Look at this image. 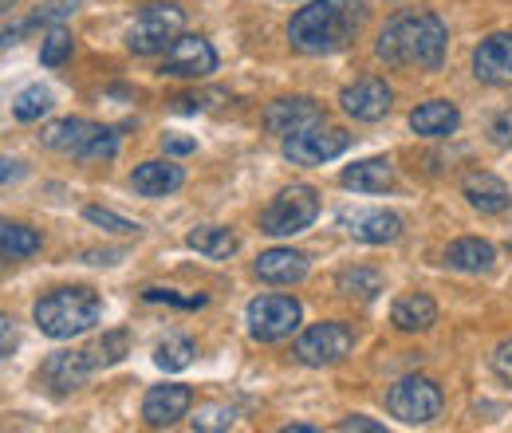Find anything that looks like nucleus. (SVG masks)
<instances>
[{"mask_svg": "<svg viewBox=\"0 0 512 433\" xmlns=\"http://www.w3.org/2000/svg\"><path fill=\"white\" fill-rule=\"evenodd\" d=\"M493 371H497L501 382H509L512 386V339H505V343L493 351Z\"/></svg>", "mask_w": 512, "mask_h": 433, "instance_id": "nucleus-36", "label": "nucleus"}, {"mask_svg": "<svg viewBox=\"0 0 512 433\" xmlns=\"http://www.w3.org/2000/svg\"><path fill=\"white\" fill-rule=\"evenodd\" d=\"M99 315H103L99 292H91V288H83V284H75V288H56V292H48L44 300H36V308H32L36 327H40L48 339H75V335L91 331V327L99 323Z\"/></svg>", "mask_w": 512, "mask_h": 433, "instance_id": "nucleus-3", "label": "nucleus"}, {"mask_svg": "<svg viewBox=\"0 0 512 433\" xmlns=\"http://www.w3.org/2000/svg\"><path fill=\"white\" fill-rule=\"evenodd\" d=\"M316 217H320V197H316V189L288 186V189H280V193L268 201V209L260 213V233H268V237H296V233H304Z\"/></svg>", "mask_w": 512, "mask_h": 433, "instance_id": "nucleus-5", "label": "nucleus"}, {"mask_svg": "<svg viewBox=\"0 0 512 433\" xmlns=\"http://www.w3.org/2000/svg\"><path fill=\"white\" fill-rule=\"evenodd\" d=\"M497 260V252L489 241H477V237H461L446 248V264L457 272H489Z\"/></svg>", "mask_w": 512, "mask_h": 433, "instance_id": "nucleus-23", "label": "nucleus"}, {"mask_svg": "<svg viewBox=\"0 0 512 433\" xmlns=\"http://www.w3.org/2000/svg\"><path fill=\"white\" fill-rule=\"evenodd\" d=\"M323 123V111L316 99H308V95H288V99H276V103H268V111H264V130L268 134H276V138H292V134H300V130H308V126Z\"/></svg>", "mask_w": 512, "mask_h": 433, "instance_id": "nucleus-12", "label": "nucleus"}, {"mask_svg": "<svg viewBox=\"0 0 512 433\" xmlns=\"http://www.w3.org/2000/svg\"><path fill=\"white\" fill-rule=\"evenodd\" d=\"M40 233L20 225V221H0V260H24L32 252H40Z\"/></svg>", "mask_w": 512, "mask_h": 433, "instance_id": "nucleus-25", "label": "nucleus"}, {"mask_svg": "<svg viewBox=\"0 0 512 433\" xmlns=\"http://www.w3.org/2000/svg\"><path fill=\"white\" fill-rule=\"evenodd\" d=\"M83 217H87L91 225L107 229V233H119V237L142 233V225H138V221H127V217H119V213H111V209H103V205H87V209H83Z\"/></svg>", "mask_w": 512, "mask_h": 433, "instance_id": "nucleus-33", "label": "nucleus"}, {"mask_svg": "<svg viewBox=\"0 0 512 433\" xmlns=\"http://www.w3.org/2000/svg\"><path fill=\"white\" fill-rule=\"evenodd\" d=\"M142 300H150V304H174V308H205V296H178L174 288H146Z\"/></svg>", "mask_w": 512, "mask_h": 433, "instance_id": "nucleus-35", "label": "nucleus"}, {"mask_svg": "<svg viewBox=\"0 0 512 433\" xmlns=\"http://www.w3.org/2000/svg\"><path fill=\"white\" fill-rule=\"evenodd\" d=\"M489 138H493L497 146H512V111H505V115H497V119H493Z\"/></svg>", "mask_w": 512, "mask_h": 433, "instance_id": "nucleus-38", "label": "nucleus"}, {"mask_svg": "<svg viewBox=\"0 0 512 433\" xmlns=\"http://www.w3.org/2000/svg\"><path fill=\"white\" fill-rule=\"evenodd\" d=\"M12 4H16V0H0V12H12Z\"/></svg>", "mask_w": 512, "mask_h": 433, "instance_id": "nucleus-44", "label": "nucleus"}, {"mask_svg": "<svg viewBox=\"0 0 512 433\" xmlns=\"http://www.w3.org/2000/svg\"><path fill=\"white\" fill-rule=\"evenodd\" d=\"M256 276L264 284H276V288H292L308 276V256L296 252V248H268L256 256Z\"/></svg>", "mask_w": 512, "mask_h": 433, "instance_id": "nucleus-16", "label": "nucleus"}, {"mask_svg": "<svg viewBox=\"0 0 512 433\" xmlns=\"http://www.w3.org/2000/svg\"><path fill=\"white\" fill-rule=\"evenodd\" d=\"M390 315H394V327H398V331H426V327L438 323V304H434L430 296L414 292V296H402Z\"/></svg>", "mask_w": 512, "mask_h": 433, "instance_id": "nucleus-24", "label": "nucleus"}, {"mask_svg": "<svg viewBox=\"0 0 512 433\" xmlns=\"http://www.w3.org/2000/svg\"><path fill=\"white\" fill-rule=\"evenodd\" d=\"M190 426H193L197 433L233 430V426H237V410H233V406H221V402H209V406H201V410L193 414Z\"/></svg>", "mask_w": 512, "mask_h": 433, "instance_id": "nucleus-31", "label": "nucleus"}, {"mask_svg": "<svg viewBox=\"0 0 512 433\" xmlns=\"http://www.w3.org/2000/svg\"><path fill=\"white\" fill-rule=\"evenodd\" d=\"M95 371H99V367H95V359H91L87 347H83V351H60V355H52V359L40 367V386H48V394L64 398L71 390H79Z\"/></svg>", "mask_w": 512, "mask_h": 433, "instance_id": "nucleus-11", "label": "nucleus"}, {"mask_svg": "<svg viewBox=\"0 0 512 433\" xmlns=\"http://www.w3.org/2000/svg\"><path fill=\"white\" fill-rule=\"evenodd\" d=\"M347 233L363 245H390L402 237V217L398 213H386V209H359V213H347L343 217Z\"/></svg>", "mask_w": 512, "mask_h": 433, "instance_id": "nucleus-17", "label": "nucleus"}, {"mask_svg": "<svg viewBox=\"0 0 512 433\" xmlns=\"http://www.w3.org/2000/svg\"><path fill=\"white\" fill-rule=\"evenodd\" d=\"M457 123H461V111L449 99H430V103L414 107V115H410L414 134H422V138H449Z\"/></svg>", "mask_w": 512, "mask_h": 433, "instance_id": "nucleus-21", "label": "nucleus"}, {"mask_svg": "<svg viewBox=\"0 0 512 433\" xmlns=\"http://www.w3.org/2000/svg\"><path fill=\"white\" fill-rule=\"evenodd\" d=\"M300 319H304L300 300L280 296V292H272V296H256L253 304L245 308L249 335L260 339V343H280V339H288V335L300 327Z\"/></svg>", "mask_w": 512, "mask_h": 433, "instance_id": "nucleus-7", "label": "nucleus"}, {"mask_svg": "<svg viewBox=\"0 0 512 433\" xmlns=\"http://www.w3.org/2000/svg\"><path fill=\"white\" fill-rule=\"evenodd\" d=\"M193 406V390L190 386H178V382H166V386H150L146 398H142V418L146 426L162 430V426H174L190 414Z\"/></svg>", "mask_w": 512, "mask_h": 433, "instance_id": "nucleus-13", "label": "nucleus"}, {"mask_svg": "<svg viewBox=\"0 0 512 433\" xmlns=\"http://www.w3.org/2000/svg\"><path fill=\"white\" fill-rule=\"evenodd\" d=\"M351 146V134L343 126H327L316 123L292 138H284V158L296 162V166H323L331 158H339L343 150Z\"/></svg>", "mask_w": 512, "mask_h": 433, "instance_id": "nucleus-9", "label": "nucleus"}, {"mask_svg": "<svg viewBox=\"0 0 512 433\" xmlns=\"http://www.w3.org/2000/svg\"><path fill=\"white\" fill-rule=\"evenodd\" d=\"M201 107H209V95H182V99H174V111H201Z\"/></svg>", "mask_w": 512, "mask_h": 433, "instance_id": "nucleus-41", "label": "nucleus"}, {"mask_svg": "<svg viewBox=\"0 0 512 433\" xmlns=\"http://www.w3.org/2000/svg\"><path fill=\"white\" fill-rule=\"evenodd\" d=\"M162 146H166V154H178V158L197 150V142H193V138H182V134H166V138H162Z\"/></svg>", "mask_w": 512, "mask_h": 433, "instance_id": "nucleus-40", "label": "nucleus"}, {"mask_svg": "<svg viewBox=\"0 0 512 433\" xmlns=\"http://www.w3.org/2000/svg\"><path fill=\"white\" fill-rule=\"evenodd\" d=\"M186 245L193 252H201V256H209V260H229L237 252V237L229 229H221V225H201L186 237Z\"/></svg>", "mask_w": 512, "mask_h": 433, "instance_id": "nucleus-26", "label": "nucleus"}, {"mask_svg": "<svg viewBox=\"0 0 512 433\" xmlns=\"http://www.w3.org/2000/svg\"><path fill=\"white\" fill-rule=\"evenodd\" d=\"M71 52H75L71 32H64L60 24H52L48 36H44V44H40V63H44V67H60V63L71 60Z\"/></svg>", "mask_w": 512, "mask_h": 433, "instance_id": "nucleus-32", "label": "nucleus"}, {"mask_svg": "<svg viewBox=\"0 0 512 433\" xmlns=\"http://www.w3.org/2000/svg\"><path fill=\"white\" fill-rule=\"evenodd\" d=\"M335 284L351 300H375L383 292V272H375V268H347V272H339Z\"/></svg>", "mask_w": 512, "mask_h": 433, "instance_id": "nucleus-27", "label": "nucleus"}, {"mask_svg": "<svg viewBox=\"0 0 512 433\" xmlns=\"http://www.w3.org/2000/svg\"><path fill=\"white\" fill-rule=\"evenodd\" d=\"M355 347V335L347 323H335V319H323V323H312L308 331H300L296 339V359L304 367H335L351 355Z\"/></svg>", "mask_w": 512, "mask_h": 433, "instance_id": "nucleus-8", "label": "nucleus"}, {"mask_svg": "<svg viewBox=\"0 0 512 433\" xmlns=\"http://www.w3.org/2000/svg\"><path fill=\"white\" fill-rule=\"evenodd\" d=\"M87 351H91V359H95L99 371H103V367H115V363H123L130 355V335L127 331H107V335H99Z\"/></svg>", "mask_w": 512, "mask_h": 433, "instance_id": "nucleus-30", "label": "nucleus"}, {"mask_svg": "<svg viewBox=\"0 0 512 433\" xmlns=\"http://www.w3.org/2000/svg\"><path fill=\"white\" fill-rule=\"evenodd\" d=\"M99 130H103V126L87 123V119H60V123L44 126L40 142H44L48 150H56V154H71V158H79V154L87 150V142H91Z\"/></svg>", "mask_w": 512, "mask_h": 433, "instance_id": "nucleus-20", "label": "nucleus"}, {"mask_svg": "<svg viewBox=\"0 0 512 433\" xmlns=\"http://www.w3.org/2000/svg\"><path fill=\"white\" fill-rule=\"evenodd\" d=\"M24 178V166L20 162H0V182H16Z\"/></svg>", "mask_w": 512, "mask_h": 433, "instance_id": "nucleus-42", "label": "nucleus"}, {"mask_svg": "<svg viewBox=\"0 0 512 433\" xmlns=\"http://www.w3.org/2000/svg\"><path fill=\"white\" fill-rule=\"evenodd\" d=\"M52 107H56V99H52V91L40 87V83L24 87V91L12 99V115H16L20 123H36V119H44Z\"/></svg>", "mask_w": 512, "mask_h": 433, "instance_id": "nucleus-28", "label": "nucleus"}, {"mask_svg": "<svg viewBox=\"0 0 512 433\" xmlns=\"http://www.w3.org/2000/svg\"><path fill=\"white\" fill-rule=\"evenodd\" d=\"M12 347H16V331H12V319L0 311V363L12 355Z\"/></svg>", "mask_w": 512, "mask_h": 433, "instance_id": "nucleus-39", "label": "nucleus"}, {"mask_svg": "<svg viewBox=\"0 0 512 433\" xmlns=\"http://www.w3.org/2000/svg\"><path fill=\"white\" fill-rule=\"evenodd\" d=\"M363 20H367L363 0H316L292 16L288 40L304 56H335L355 44Z\"/></svg>", "mask_w": 512, "mask_h": 433, "instance_id": "nucleus-1", "label": "nucleus"}, {"mask_svg": "<svg viewBox=\"0 0 512 433\" xmlns=\"http://www.w3.org/2000/svg\"><path fill=\"white\" fill-rule=\"evenodd\" d=\"M335 430L339 433H383V426L371 422V418H363V414H351V418H343Z\"/></svg>", "mask_w": 512, "mask_h": 433, "instance_id": "nucleus-37", "label": "nucleus"}, {"mask_svg": "<svg viewBox=\"0 0 512 433\" xmlns=\"http://www.w3.org/2000/svg\"><path fill=\"white\" fill-rule=\"evenodd\" d=\"M182 182H186V170L178 162H170V158L142 162L130 174V186H134V193H142V197H166V193L182 189Z\"/></svg>", "mask_w": 512, "mask_h": 433, "instance_id": "nucleus-18", "label": "nucleus"}, {"mask_svg": "<svg viewBox=\"0 0 512 433\" xmlns=\"http://www.w3.org/2000/svg\"><path fill=\"white\" fill-rule=\"evenodd\" d=\"M339 182L355 193H386L394 186V162L390 158H363V162L347 166Z\"/></svg>", "mask_w": 512, "mask_h": 433, "instance_id": "nucleus-22", "label": "nucleus"}, {"mask_svg": "<svg viewBox=\"0 0 512 433\" xmlns=\"http://www.w3.org/2000/svg\"><path fill=\"white\" fill-rule=\"evenodd\" d=\"M162 71L174 75V79H205L217 71V52L209 40L201 36H178L170 48H166V60Z\"/></svg>", "mask_w": 512, "mask_h": 433, "instance_id": "nucleus-10", "label": "nucleus"}, {"mask_svg": "<svg viewBox=\"0 0 512 433\" xmlns=\"http://www.w3.org/2000/svg\"><path fill=\"white\" fill-rule=\"evenodd\" d=\"M339 103H343V111H347L355 123H379V119H386L394 95H390L386 79H375V75H371V79L351 83V87L339 95Z\"/></svg>", "mask_w": 512, "mask_h": 433, "instance_id": "nucleus-14", "label": "nucleus"}, {"mask_svg": "<svg viewBox=\"0 0 512 433\" xmlns=\"http://www.w3.org/2000/svg\"><path fill=\"white\" fill-rule=\"evenodd\" d=\"M473 75L481 83H493V87H509L512 83V32H497L489 40L477 44L473 52Z\"/></svg>", "mask_w": 512, "mask_h": 433, "instance_id": "nucleus-15", "label": "nucleus"}, {"mask_svg": "<svg viewBox=\"0 0 512 433\" xmlns=\"http://www.w3.org/2000/svg\"><path fill=\"white\" fill-rule=\"evenodd\" d=\"M461 193H465V201H469L477 213H505V209L512 205L509 186H505L497 174H485V170H473V174H465V182H461Z\"/></svg>", "mask_w": 512, "mask_h": 433, "instance_id": "nucleus-19", "label": "nucleus"}, {"mask_svg": "<svg viewBox=\"0 0 512 433\" xmlns=\"http://www.w3.org/2000/svg\"><path fill=\"white\" fill-rule=\"evenodd\" d=\"M446 24L434 12H402L379 32V60L406 71H442L446 63Z\"/></svg>", "mask_w": 512, "mask_h": 433, "instance_id": "nucleus-2", "label": "nucleus"}, {"mask_svg": "<svg viewBox=\"0 0 512 433\" xmlns=\"http://www.w3.org/2000/svg\"><path fill=\"white\" fill-rule=\"evenodd\" d=\"M284 433H316L312 426H284Z\"/></svg>", "mask_w": 512, "mask_h": 433, "instance_id": "nucleus-43", "label": "nucleus"}, {"mask_svg": "<svg viewBox=\"0 0 512 433\" xmlns=\"http://www.w3.org/2000/svg\"><path fill=\"white\" fill-rule=\"evenodd\" d=\"M193 355H197V347H193V339H186V335H170V339H162V343L154 347V363L166 374L186 371L193 363Z\"/></svg>", "mask_w": 512, "mask_h": 433, "instance_id": "nucleus-29", "label": "nucleus"}, {"mask_svg": "<svg viewBox=\"0 0 512 433\" xmlns=\"http://www.w3.org/2000/svg\"><path fill=\"white\" fill-rule=\"evenodd\" d=\"M115 154H119V134L103 126V130H99V134L87 142V150L79 154V162H111Z\"/></svg>", "mask_w": 512, "mask_h": 433, "instance_id": "nucleus-34", "label": "nucleus"}, {"mask_svg": "<svg viewBox=\"0 0 512 433\" xmlns=\"http://www.w3.org/2000/svg\"><path fill=\"white\" fill-rule=\"evenodd\" d=\"M442 406H446L442 386H438L434 378H418V374L402 378V382L390 386V394H386V410H390L398 422H406V426H430V422L442 414Z\"/></svg>", "mask_w": 512, "mask_h": 433, "instance_id": "nucleus-6", "label": "nucleus"}, {"mask_svg": "<svg viewBox=\"0 0 512 433\" xmlns=\"http://www.w3.org/2000/svg\"><path fill=\"white\" fill-rule=\"evenodd\" d=\"M186 28V12L178 4H146L127 28V48L134 56H158L166 52Z\"/></svg>", "mask_w": 512, "mask_h": 433, "instance_id": "nucleus-4", "label": "nucleus"}]
</instances>
